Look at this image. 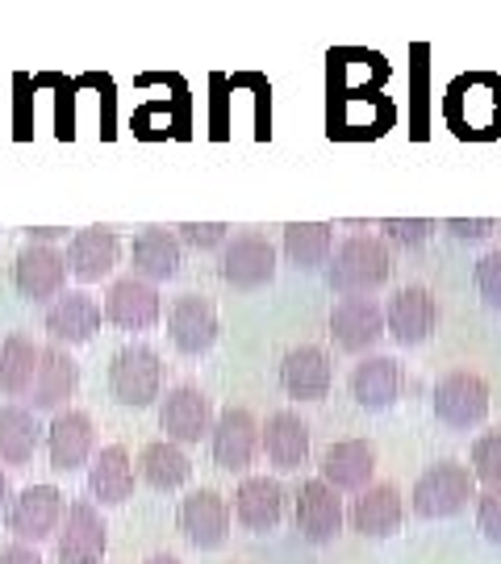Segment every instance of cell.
Segmentation results:
<instances>
[{
    "mask_svg": "<svg viewBox=\"0 0 501 564\" xmlns=\"http://www.w3.org/2000/svg\"><path fill=\"white\" fill-rule=\"evenodd\" d=\"M414 514L418 519H456L464 506L477 498V477L460 460L431 464L414 481Z\"/></svg>",
    "mask_w": 501,
    "mask_h": 564,
    "instance_id": "3957f363",
    "label": "cell"
},
{
    "mask_svg": "<svg viewBox=\"0 0 501 564\" xmlns=\"http://www.w3.org/2000/svg\"><path fill=\"white\" fill-rule=\"evenodd\" d=\"M63 494L55 485H25L18 498L9 502L4 510V523L13 531L18 544H34L39 547L42 540H51L63 523Z\"/></svg>",
    "mask_w": 501,
    "mask_h": 564,
    "instance_id": "ba28073f",
    "label": "cell"
},
{
    "mask_svg": "<svg viewBox=\"0 0 501 564\" xmlns=\"http://www.w3.org/2000/svg\"><path fill=\"white\" fill-rule=\"evenodd\" d=\"M293 519H297L301 540H309V544H330V540L342 531L339 489H330L322 477L305 481L301 485V494H297V510H293Z\"/></svg>",
    "mask_w": 501,
    "mask_h": 564,
    "instance_id": "603a6c76",
    "label": "cell"
},
{
    "mask_svg": "<svg viewBox=\"0 0 501 564\" xmlns=\"http://www.w3.org/2000/svg\"><path fill=\"white\" fill-rule=\"evenodd\" d=\"M405 523V506L393 485H368L360 489V498L351 506V527L360 531L363 540H389L397 535Z\"/></svg>",
    "mask_w": 501,
    "mask_h": 564,
    "instance_id": "484cf974",
    "label": "cell"
},
{
    "mask_svg": "<svg viewBox=\"0 0 501 564\" xmlns=\"http://www.w3.org/2000/svg\"><path fill=\"white\" fill-rule=\"evenodd\" d=\"M335 251V226L326 223H288L284 226V260L293 268H318Z\"/></svg>",
    "mask_w": 501,
    "mask_h": 564,
    "instance_id": "d6a6232c",
    "label": "cell"
},
{
    "mask_svg": "<svg viewBox=\"0 0 501 564\" xmlns=\"http://www.w3.org/2000/svg\"><path fill=\"white\" fill-rule=\"evenodd\" d=\"M221 335L218 305L209 302L205 293H184L167 305V339L184 356H205Z\"/></svg>",
    "mask_w": 501,
    "mask_h": 564,
    "instance_id": "9c48e42d",
    "label": "cell"
},
{
    "mask_svg": "<svg viewBox=\"0 0 501 564\" xmlns=\"http://www.w3.org/2000/svg\"><path fill=\"white\" fill-rule=\"evenodd\" d=\"M381 230L384 239L397 242V247H422L431 235V223L426 218H389V223H381Z\"/></svg>",
    "mask_w": 501,
    "mask_h": 564,
    "instance_id": "74e56055",
    "label": "cell"
},
{
    "mask_svg": "<svg viewBox=\"0 0 501 564\" xmlns=\"http://www.w3.org/2000/svg\"><path fill=\"white\" fill-rule=\"evenodd\" d=\"M477 527L489 544H501V485H484V494H477Z\"/></svg>",
    "mask_w": 501,
    "mask_h": 564,
    "instance_id": "e575fe53",
    "label": "cell"
},
{
    "mask_svg": "<svg viewBox=\"0 0 501 564\" xmlns=\"http://www.w3.org/2000/svg\"><path fill=\"white\" fill-rule=\"evenodd\" d=\"M130 260H134V276H142V281H151V284H163L181 272L184 242L176 239L172 230H163V226H146L142 235H134Z\"/></svg>",
    "mask_w": 501,
    "mask_h": 564,
    "instance_id": "4316f807",
    "label": "cell"
},
{
    "mask_svg": "<svg viewBox=\"0 0 501 564\" xmlns=\"http://www.w3.org/2000/svg\"><path fill=\"white\" fill-rule=\"evenodd\" d=\"M489 381L472 368H456L435 381V393H431V405H435V419L456 431H468L489 419Z\"/></svg>",
    "mask_w": 501,
    "mask_h": 564,
    "instance_id": "5b68a950",
    "label": "cell"
},
{
    "mask_svg": "<svg viewBox=\"0 0 501 564\" xmlns=\"http://www.w3.org/2000/svg\"><path fill=\"white\" fill-rule=\"evenodd\" d=\"M330 339L342 351H372L384 339V310L372 297H342L330 310Z\"/></svg>",
    "mask_w": 501,
    "mask_h": 564,
    "instance_id": "44dd1931",
    "label": "cell"
},
{
    "mask_svg": "<svg viewBox=\"0 0 501 564\" xmlns=\"http://www.w3.org/2000/svg\"><path fill=\"white\" fill-rule=\"evenodd\" d=\"M260 447L276 473H297L309 460V423L297 410H276L260 426Z\"/></svg>",
    "mask_w": 501,
    "mask_h": 564,
    "instance_id": "7402d4cb",
    "label": "cell"
},
{
    "mask_svg": "<svg viewBox=\"0 0 501 564\" xmlns=\"http://www.w3.org/2000/svg\"><path fill=\"white\" fill-rule=\"evenodd\" d=\"M405 389V372L393 356H368L351 368V398L363 410H389Z\"/></svg>",
    "mask_w": 501,
    "mask_h": 564,
    "instance_id": "83f0119b",
    "label": "cell"
},
{
    "mask_svg": "<svg viewBox=\"0 0 501 564\" xmlns=\"http://www.w3.org/2000/svg\"><path fill=\"white\" fill-rule=\"evenodd\" d=\"M176 230H181L176 239L188 242V247H197V251H214V247H221L226 235H230L226 223H184V226H176Z\"/></svg>",
    "mask_w": 501,
    "mask_h": 564,
    "instance_id": "8d00e7d4",
    "label": "cell"
},
{
    "mask_svg": "<svg viewBox=\"0 0 501 564\" xmlns=\"http://www.w3.org/2000/svg\"><path fill=\"white\" fill-rule=\"evenodd\" d=\"M97 447V426L84 410H55V419L46 426V452L55 473H76L92 460Z\"/></svg>",
    "mask_w": 501,
    "mask_h": 564,
    "instance_id": "2e32d148",
    "label": "cell"
},
{
    "mask_svg": "<svg viewBox=\"0 0 501 564\" xmlns=\"http://www.w3.org/2000/svg\"><path fill=\"white\" fill-rule=\"evenodd\" d=\"M25 235H30V242H51V247L59 239H67V230H59V226H34V230H25Z\"/></svg>",
    "mask_w": 501,
    "mask_h": 564,
    "instance_id": "60d3db41",
    "label": "cell"
},
{
    "mask_svg": "<svg viewBox=\"0 0 501 564\" xmlns=\"http://www.w3.org/2000/svg\"><path fill=\"white\" fill-rule=\"evenodd\" d=\"M209 447H214V464L226 473H247L260 452V423L247 405H230L221 410L214 426H209Z\"/></svg>",
    "mask_w": 501,
    "mask_h": 564,
    "instance_id": "30bf717a",
    "label": "cell"
},
{
    "mask_svg": "<svg viewBox=\"0 0 501 564\" xmlns=\"http://www.w3.org/2000/svg\"><path fill=\"white\" fill-rule=\"evenodd\" d=\"M139 473H142V481L151 485V489L172 494V489L188 485V477H193V460L184 456L181 444H172V440H155V444L142 447Z\"/></svg>",
    "mask_w": 501,
    "mask_h": 564,
    "instance_id": "4dcf8cb0",
    "label": "cell"
},
{
    "mask_svg": "<svg viewBox=\"0 0 501 564\" xmlns=\"http://www.w3.org/2000/svg\"><path fill=\"white\" fill-rule=\"evenodd\" d=\"M39 440L42 426L30 405H0V464L25 468V464L34 460V452H39Z\"/></svg>",
    "mask_w": 501,
    "mask_h": 564,
    "instance_id": "f546056e",
    "label": "cell"
},
{
    "mask_svg": "<svg viewBox=\"0 0 501 564\" xmlns=\"http://www.w3.org/2000/svg\"><path fill=\"white\" fill-rule=\"evenodd\" d=\"M9 506V477H4V468H0V510Z\"/></svg>",
    "mask_w": 501,
    "mask_h": 564,
    "instance_id": "b9f144b4",
    "label": "cell"
},
{
    "mask_svg": "<svg viewBox=\"0 0 501 564\" xmlns=\"http://www.w3.org/2000/svg\"><path fill=\"white\" fill-rule=\"evenodd\" d=\"M335 381V364L318 343H301L281 364V384L293 402H322Z\"/></svg>",
    "mask_w": 501,
    "mask_h": 564,
    "instance_id": "ffe728a7",
    "label": "cell"
},
{
    "mask_svg": "<svg viewBox=\"0 0 501 564\" xmlns=\"http://www.w3.org/2000/svg\"><path fill=\"white\" fill-rule=\"evenodd\" d=\"M100 323H105L100 305L88 293H80V289L76 293H59L55 302L46 305V318H42V326H46V335H51L55 347H80V343H88L97 335Z\"/></svg>",
    "mask_w": 501,
    "mask_h": 564,
    "instance_id": "ac0fdd59",
    "label": "cell"
},
{
    "mask_svg": "<svg viewBox=\"0 0 501 564\" xmlns=\"http://www.w3.org/2000/svg\"><path fill=\"white\" fill-rule=\"evenodd\" d=\"M13 284L25 302L51 305L67 284V260L51 242H25L21 256L13 260Z\"/></svg>",
    "mask_w": 501,
    "mask_h": 564,
    "instance_id": "8fae6325",
    "label": "cell"
},
{
    "mask_svg": "<svg viewBox=\"0 0 501 564\" xmlns=\"http://www.w3.org/2000/svg\"><path fill=\"white\" fill-rule=\"evenodd\" d=\"M105 323H113L118 330H151L163 318V297L160 289L142 276H118L105 293Z\"/></svg>",
    "mask_w": 501,
    "mask_h": 564,
    "instance_id": "4fadbf2b",
    "label": "cell"
},
{
    "mask_svg": "<svg viewBox=\"0 0 501 564\" xmlns=\"http://www.w3.org/2000/svg\"><path fill=\"white\" fill-rule=\"evenodd\" d=\"M67 272L84 284H97L105 281L121 260V239L118 230L109 226H88V230H76L72 242H67Z\"/></svg>",
    "mask_w": 501,
    "mask_h": 564,
    "instance_id": "d6986e66",
    "label": "cell"
},
{
    "mask_svg": "<svg viewBox=\"0 0 501 564\" xmlns=\"http://www.w3.org/2000/svg\"><path fill=\"white\" fill-rule=\"evenodd\" d=\"M176 523H181L184 540L200 552H214L230 540V523H235V514H230V502L214 494V489H197V494H188L181 502V514H176Z\"/></svg>",
    "mask_w": 501,
    "mask_h": 564,
    "instance_id": "5bb4252c",
    "label": "cell"
},
{
    "mask_svg": "<svg viewBox=\"0 0 501 564\" xmlns=\"http://www.w3.org/2000/svg\"><path fill=\"white\" fill-rule=\"evenodd\" d=\"M109 389L130 410H146L155 398H163L160 351L146 347V343H126L118 356H113V364H109Z\"/></svg>",
    "mask_w": 501,
    "mask_h": 564,
    "instance_id": "277c9868",
    "label": "cell"
},
{
    "mask_svg": "<svg viewBox=\"0 0 501 564\" xmlns=\"http://www.w3.org/2000/svg\"><path fill=\"white\" fill-rule=\"evenodd\" d=\"M39 343L30 335H4L0 339V393L4 398H25L34 372H39Z\"/></svg>",
    "mask_w": 501,
    "mask_h": 564,
    "instance_id": "1f68e13d",
    "label": "cell"
},
{
    "mask_svg": "<svg viewBox=\"0 0 501 564\" xmlns=\"http://www.w3.org/2000/svg\"><path fill=\"white\" fill-rule=\"evenodd\" d=\"M88 494L100 506L130 502V494H134V460L121 444L100 447L97 456L88 460Z\"/></svg>",
    "mask_w": 501,
    "mask_h": 564,
    "instance_id": "f1b7e54d",
    "label": "cell"
},
{
    "mask_svg": "<svg viewBox=\"0 0 501 564\" xmlns=\"http://www.w3.org/2000/svg\"><path fill=\"white\" fill-rule=\"evenodd\" d=\"M209 426H214V405L197 384L167 389V398L160 405V431L172 444H200L209 435Z\"/></svg>",
    "mask_w": 501,
    "mask_h": 564,
    "instance_id": "9a60e30c",
    "label": "cell"
},
{
    "mask_svg": "<svg viewBox=\"0 0 501 564\" xmlns=\"http://www.w3.org/2000/svg\"><path fill=\"white\" fill-rule=\"evenodd\" d=\"M477 289H481L489 310H501V247L477 260Z\"/></svg>",
    "mask_w": 501,
    "mask_h": 564,
    "instance_id": "d590c367",
    "label": "cell"
},
{
    "mask_svg": "<svg viewBox=\"0 0 501 564\" xmlns=\"http://www.w3.org/2000/svg\"><path fill=\"white\" fill-rule=\"evenodd\" d=\"M221 281L230 289H263L276 276V247L263 239L260 230H239L235 239L221 242V263H218Z\"/></svg>",
    "mask_w": 501,
    "mask_h": 564,
    "instance_id": "8992f818",
    "label": "cell"
},
{
    "mask_svg": "<svg viewBox=\"0 0 501 564\" xmlns=\"http://www.w3.org/2000/svg\"><path fill=\"white\" fill-rule=\"evenodd\" d=\"M393 272V256L384 239L377 235H351L347 242H339L335 260L326 268V284L339 293V297H368L377 293Z\"/></svg>",
    "mask_w": 501,
    "mask_h": 564,
    "instance_id": "7a4b0ae2",
    "label": "cell"
},
{
    "mask_svg": "<svg viewBox=\"0 0 501 564\" xmlns=\"http://www.w3.org/2000/svg\"><path fill=\"white\" fill-rule=\"evenodd\" d=\"M447 230H451L456 239L477 242V239H489V235H493V223H489V218H447Z\"/></svg>",
    "mask_w": 501,
    "mask_h": 564,
    "instance_id": "f35d334b",
    "label": "cell"
},
{
    "mask_svg": "<svg viewBox=\"0 0 501 564\" xmlns=\"http://www.w3.org/2000/svg\"><path fill=\"white\" fill-rule=\"evenodd\" d=\"M447 121L460 139H498L501 134V76L468 72L447 88Z\"/></svg>",
    "mask_w": 501,
    "mask_h": 564,
    "instance_id": "6da1fadb",
    "label": "cell"
},
{
    "mask_svg": "<svg viewBox=\"0 0 501 564\" xmlns=\"http://www.w3.org/2000/svg\"><path fill=\"white\" fill-rule=\"evenodd\" d=\"M146 564H181V561H176L172 552H155V556H151V561H146Z\"/></svg>",
    "mask_w": 501,
    "mask_h": 564,
    "instance_id": "7bdbcfd3",
    "label": "cell"
},
{
    "mask_svg": "<svg viewBox=\"0 0 501 564\" xmlns=\"http://www.w3.org/2000/svg\"><path fill=\"white\" fill-rule=\"evenodd\" d=\"M55 552L59 564H100L109 552V527L100 519L97 502H72L63 510V523L55 531Z\"/></svg>",
    "mask_w": 501,
    "mask_h": 564,
    "instance_id": "52a82bcc",
    "label": "cell"
},
{
    "mask_svg": "<svg viewBox=\"0 0 501 564\" xmlns=\"http://www.w3.org/2000/svg\"><path fill=\"white\" fill-rule=\"evenodd\" d=\"M435 326H439V302L422 284H405L384 305V335L397 347H418L431 339Z\"/></svg>",
    "mask_w": 501,
    "mask_h": 564,
    "instance_id": "7c38bea8",
    "label": "cell"
},
{
    "mask_svg": "<svg viewBox=\"0 0 501 564\" xmlns=\"http://www.w3.org/2000/svg\"><path fill=\"white\" fill-rule=\"evenodd\" d=\"M322 481L330 489H347V494H360L372 485L377 473V447L368 440H339L322 452Z\"/></svg>",
    "mask_w": 501,
    "mask_h": 564,
    "instance_id": "cb8c5ba5",
    "label": "cell"
},
{
    "mask_svg": "<svg viewBox=\"0 0 501 564\" xmlns=\"http://www.w3.org/2000/svg\"><path fill=\"white\" fill-rule=\"evenodd\" d=\"M0 564H42V556L34 544H18L13 540L9 547H0Z\"/></svg>",
    "mask_w": 501,
    "mask_h": 564,
    "instance_id": "ab89813d",
    "label": "cell"
},
{
    "mask_svg": "<svg viewBox=\"0 0 501 564\" xmlns=\"http://www.w3.org/2000/svg\"><path fill=\"white\" fill-rule=\"evenodd\" d=\"M76 384H80V364L67 356V347H42L39 351V372H34V384H30V393H25V402L30 410L39 414H55L67 405V398L76 393Z\"/></svg>",
    "mask_w": 501,
    "mask_h": 564,
    "instance_id": "e0dca14e",
    "label": "cell"
},
{
    "mask_svg": "<svg viewBox=\"0 0 501 564\" xmlns=\"http://www.w3.org/2000/svg\"><path fill=\"white\" fill-rule=\"evenodd\" d=\"M239 527L247 531H272L284 519V489L276 477H242V485L235 489V510H230Z\"/></svg>",
    "mask_w": 501,
    "mask_h": 564,
    "instance_id": "d4e9b609",
    "label": "cell"
},
{
    "mask_svg": "<svg viewBox=\"0 0 501 564\" xmlns=\"http://www.w3.org/2000/svg\"><path fill=\"white\" fill-rule=\"evenodd\" d=\"M472 477L484 485H501V431H484L477 435V444L468 452Z\"/></svg>",
    "mask_w": 501,
    "mask_h": 564,
    "instance_id": "836d02e7",
    "label": "cell"
}]
</instances>
